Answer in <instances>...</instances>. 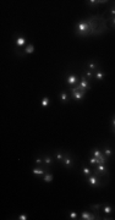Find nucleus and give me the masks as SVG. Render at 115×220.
Segmentation results:
<instances>
[{"instance_id":"1","label":"nucleus","mask_w":115,"mask_h":220,"mask_svg":"<svg viewBox=\"0 0 115 220\" xmlns=\"http://www.w3.org/2000/svg\"><path fill=\"white\" fill-rule=\"evenodd\" d=\"M86 21L90 26L91 35H93V37H98V35H102L108 32V18H105L103 15H91L90 17L86 18Z\"/></svg>"},{"instance_id":"2","label":"nucleus","mask_w":115,"mask_h":220,"mask_svg":"<svg viewBox=\"0 0 115 220\" xmlns=\"http://www.w3.org/2000/svg\"><path fill=\"white\" fill-rule=\"evenodd\" d=\"M75 34L77 35V37H88V35H91V31H90V26H88V23L86 20H81V21H78L76 23L75 26Z\"/></svg>"},{"instance_id":"3","label":"nucleus","mask_w":115,"mask_h":220,"mask_svg":"<svg viewBox=\"0 0 115 220\" xmlns=\"http://www.w3.org/2000/svg\"><path fill=\"white\" fill-rule=\"evenodd\" d=\"M27 45V39H26V37L23 34H21V33H17V34H15V50H16V53L18 55L22 56V53L21 52H23L25 48Z\"/></svg>"},{"instance_id":"4","label":"nucleus","mask_w":115,"mask_h":220,"mask_svg":"<svg viewBox=\"0 0 115 220\" xmlns=\"http://www.w3.org/2000/svg\"><path fill=\"white\" fill-rule=\"evenodd\" d=\"M91 81H88L86 77H85V75L81 74L80 76V82H78V84L76 86V88L78 91H83V92H87V91H90L91 89Z\"/></svg>"},{"instance_id":"5","label":"nucleus","mask_w":115,"mask_h":220,"mask_svg":"<svg viewBox=\"0 0 115 220\" xmlns=\"http://www.w3.org/2000/svg\"><path fill=\"white\" fill-rule=\"evenodd\" d=\"M80 82V76L76 74H70L65 77V83L71 88V87H76Z\"/></svg>"},{"instance_id":"6","label":"nucleus","mask_w":115,"mask_h":220,"mask_svg":"<svg viewBox=\"0 0 115 220\" xmlns=\"http://www.w3.org/2000/svg\"><path fill=\"white\" fill-rule=\"evenodd\" d=\"M87 182H88V185H90L91 187H96V188H97V187H103V186H105V185L103 183V181H102L98 176H96L94 174L87 177Z\"/></svg>"},{"instance_id":"7","label":"nucleus","mask_w":115,"mask_h":220,"mask_svg":"<svg viewBox=\"0 0 115 220\" xmlns=\"http://www.w3.org/2000/svg\"><path fill=\"white\" fill-rule=\"evenodd\" d=\"M70 94H71V97H72V99H74V100L81 101V99L86 95V92L78 91L76 87H71V88H70Z\"/></svg>"},{"instance_id":"8","label":"nucleus","mask_w":115,"mask_h":220,"mask_svg":"<svg viewBox=\"0 0 115 220\" xmlns=\"http://www.w3.org/2000/svg\"><path fill=\"white\" fill-rule=\"evenodd\" d=\"M61 164L64 165L66 169H71L72 166H74V158H72L69 153H65V157H64V159H62Z\"/></svg>"},{"instance_id":"9","label":"nucleus","mask_w":115,"mask_h":220,"mask_svg":"<svg viewBox=\"0 0 115 220\" xmlns=\"http://www.w3.org/2000/svg\"><path fill=\"white\" fill-rule=\"evenodd\" d=\"M86 69L93 71V72H96V71H98L99 69H101V66H99V63L97 60H88L87 64H86Z\"/></svg>"},{"instance_id":"10","label":"nucleus","mask_w":115,"mask_h":220,"mask_svg":"<svg viewBox=\"0 0 115 220\" xmlns=\"http://www.w3.org/2000/svg\"><path fill=\"white\" fill-rule=\"evenodd\" d=\"M47 171H48V169H44L43 166H36L32 169L33 175H36V176H44V174Z\"/></svg>"},{"instance_id":"11","label":"nucleus","mask_w":115,"mask_h":220,"mask_svg":"<svg viewBox=\"0 0 115 220\" xmlns=\"http://www.w3.org/2000/svg\"><path fill=\"white\" fill-rule=\"evenodd\" d=\"M107 3H109L108 0H90V1H86L88 6H92V7L98 6V5H102V4H107Z\"/></svg>"},{"instance_id":"12","label":"nucleus","mask_w":115,"mask_h":220,"mask_svg":"<svg viewBox=\"0 0 115 220\" xmlns=\"http://www.w3.org/2000/svg\"><path fill=\"white\" fill-rule=\"evenodd\" d=\"M34 52V45L32 43H28L27 45L25 47V50H23V55H29Z\"/></svg>"},{"instance_id":"13","label":"nucleus","mask_w":115,"mask_h":220,"mask_svg":"<svg viewBox=\"0 0 115 220\" xmlns=\"http://www.w3.org/2000/svg\"><path fill=\"white\" fill-rule=\"evenodd\" d=\"M105 77V74L102 71V69H99L98 71H96V74H94V78L96 81H98V82H101V81H103V78Z\"/></svg>"},{"instance_id":"14","label":"nucleus","mask_w":115,"mask_h":220,"mask_svg":"<svg viewBox=\"0 0 115 220\" xmlns=\"http://www.w3.org/2000/svg\"><path fill=\"white\" fill-rule=\"evenodd\" d=\"M82 74L85 75V77H86L88 81H91V80H93V78H94V74H96V72H93V71H91V70L86 69V70L83 71Z\"/></svg>"},{"instance_id":"15","label":"nucleus","mask_w":115,"mask_h":220,"mask_svg":"<svg viewBox=\"0 0 115 220\" xmlns=\"http://www.w3.org/2000/svg\"><path fill=\"white\" fill-rule=\"evenodd\" d=\"M60 101L62 104H66L69 103V94L66 93V91H62L60 93Z\"/></svg>"},{"instance_id":"16","label":"nucleus","mask_w":115,"mask_h":220,"mask_svg":"<svg viewBox=\"0 0 115 220\" xmlns=\"http://www.w3.org/2000/svg\"><path fill=\"white\" fill-rule=\"evenodd\" d=\"M64 157H65V153H64V152L57 151V152H55V153H54V158L56 159V161H59V163H61V161H62V159H64Z\"/></svg>"},{"instance_id":"17","label":"nucleus","mask_w":115,"mask_h":220,"mask_svg":"<svg viewBox=\"0 0 115 220\" xmlns=\"http://www.w3.org/2000/svg\"><path fill=\"white\" fill-rule=\"evenodd\" d=\"M43 161H44V165H47V166H51V164H53L54 159H53V157H50V155H44V157H43Z\"/></svg>"},{"instance_id":"18","label":"nucleus","mask_w":115,"mask_h":220,"mask_svg":"<svg viewBox=\"0 0 115 220\" xmlns=\"http://www.w3.org/2000/svg\"><path fill=\"white\" fill-rule=\"evenodd\" d=\"M43 181L47 182V183L51 182V181H53V174L49 172V171H47V172L44 174V176H43Z\"/></svg>"},{"instance_id":"19","label":"nucleus","mask_w":115,"mask_h":220,"mask_svg":"<svg viewBox=\"0 0 115 220\" xmlns=\"http://www.w3.org/2000/svg\"><path fill=\"white\" fill-rule=\"evenodd\" d=\"M102 208H103V213L107 214V215H109V214L113 212V209H114L112 206H109V204H103Z\"/></svg>"},{"instance_id":"20","label":"nucleus","mask_w":115,"mask_h":220,"mask_svg":"<svg viewBox=\"0 0 115 220\" xmlns=\"http://www.w3.org/2000/svg\"><path fill=\"white\" fill-rule=\"evenodd\" d=\"M82 174H83V176H85V177L87 178L88 176H91V175H92V170H91L90 168H87V166L83 165V166H82Z\"/></svg>"},{"instance_id":"21","label":"nucleus","mask_w":115,"mask_h":220,"mask_svg":"<svg viewBox=\"0 0 115 220\" xmlns=\"http://www.w3.org/2000/svg\"><path fill=\"white\" fill-rule=\"evenodd\" d=\"M91 155L93 157H96V158H99V157H102L103 155V153L98 149V148H93V149L91 151Z\"/></svg>"},{"instance_id":"22","label":"nucleus","mask_w":115,"mask_h":220,"mask_svg":"<svg viewBox=\"0 0 115 220\" xmlns=\"http://www.w3.org/2000/svg\"><path fill=\"white\" fill-rule=\"evenodd\" d=\"M104 155H105L107 158H110L112 157V154H113V149L110 147H105L104 148V153H103Z\"/></svg>"},{"instance_id":"23","label":"nucleus","mask_w":115,"mask_h":220,"mask_svg":"<svg viewBox=\"0 0 115 220\" xmlns=\"http://www.w3.org/2000/svg\"><path fill=\"white\" fill-rule=\"evenodd\" d=\"M88 163H90V164H91L92 166H96V165L98 164V158L91 155V157H90V159H88Z\"/></svg>"},{"instance_id":"24","label":"nucleus","mask_w":115,"mask_h":220,"mask_svg":"<svg viewBox=\"0 0 115 220\" xmlns=\"http://www.w3.org/2000/svg\"><path fill=\"white\" fill-rule=\"evenodd\" d=\"M80 219H82V220H90V219H91V213H88V212H82Z\"/></svg>"},{"instance_id":"25","label":"nucleus","mask_w":115,"mask_h":220,"mask_svg":"<svg viewBox=\"0 0 115 220\" xmlns=\"http://www.w3.org/2000/svg\"><path fill=\"white\" fill-rule=\"evenodd\" d=\"M49 103H50V100H49L48 97H44V98L42 99V106H43V108H47V106L49 105Z\"/></svg>"},{"instance_id":"26","label":"nucleus","mask_w":115,"mask_h":220,"mask_svg":"<svg viewBox=\"0 0 115 220\" xmlns=\"http://www.w3.org/2000/svg\"><path fill=\"white\" fill-rule=\"evenodd\" d=\"M102 206H103V204H99V203H97V204H91V206H90V208L91 209H93V210H99V209H101L102 208Z\"/></svg>"},{"instance_id":"27","label":"nucleus","mask_w":115,"mask_h":220,"mask_svg":"<svg viewBox=\"0 0 115 220\" xmlns=\"http://www.w3.org/2000/svg\"><path fill=\"white\" fill-rule=\"evenodd\" d=\"M109 15H110V17H109V18L115 17V5L114 4L110 6V9H109Z\"/></svg>"},{"instance_id":"28","label":"nucleus","mask_w":115,"mask_h":220,"mask_svg":"<svg viewBox=\"0 0 115 220\" xmlns=\"http://www.w3.org/2000/svg\"><path fill=\"white\" fill-rule=\"evenodd\" d=\"M34 164L36 165H42V164H44V161H43V158H36L34 159Z\"/></svg>"},{"instance_id":"29","label":"nucleus","mask_w":115,"mask_h":220,"mask_svg":"<svg viewBox=\"0 0 115 220\" xmlns=\"http://www.w3.org/2000/svg\"><path fill=\"white\" fill-rule=\"evenodd\" d=\"M69 218H70L71 220H75V219H77V213H76V212H71V213L69 214Z\"/></svg>"},{"instance_id":"30","label":"nucleus","mask_w":115,"mask_h":220,"mask_svg":"<svg viewBox=\"0 0 115 220\" xmlns=\"http://www.w3.org/2000/svg\"><path fill=\"white\" fill-rule=\"evenodd\" d=\"M17 219H20V220H27L28 218H27V214H21Z\"/></svg>"},{"instance_id":"31","label":"nucleus","mask_w":115,"mask_h":220,"mask_svg":"<svg viewBox=\"0 0 115 220\" xmlns=\"http://www.w3.org/2000/svg\"><path fill=\"white\" fill-rule=\"evenodd\" d=\"M108 21H110V23H112V27H113V28H115V17L108 18Z\"/></svg>"},{"instance_id":"32","label":"nucleus","mask_w":115,"mask_h":220,"mask_svg":"<svg viewBox=\"0 0 115 220\" xmlns=\"http://www.w3.org/2000/svg\"><path fill=\"white\" fill-rule=\"evenodd\" d=\"M112 129H115V115L112 117Z\"/></svg>"},{"instance_id":"33","label":"nucleus","mask_w":115,"mask_h":220,"mask_svg":"<svg viewBox=\"0 0 115 220\" xmlns=\"http://www.w3.org/2000/svg\"><path fill=\"white\" fill-rule=\"evenodd\" d=\"M113 130V133H114V136H115V129H112Z\"/></svg>"},{"instance_id":"34","label":"nucleus","mask_w":115,"mask_h":220,"mask_svg":"<svg viewBox=\"0 0 115 220\" xmlns=\"http://www.w3.org/2000/svg\"><path fill=\"white\" fill-rule=\"evenodd\" d=\"M114 5H115V1H114Z\"/></svg>"}]
</instances>
